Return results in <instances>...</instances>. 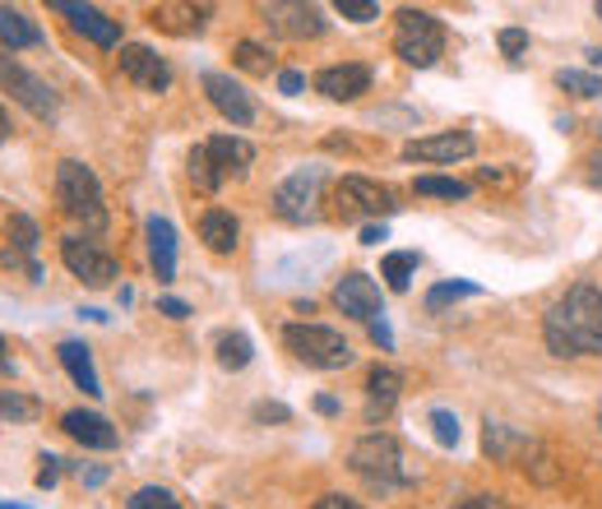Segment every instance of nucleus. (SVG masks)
I'll return each instance as SVG.
<instances>
[{"mask_svg":"<svg viewBox=\"0 0 602 509\" xmlns=\"http://www.w3.org/2000/svg\"><path fill=\"white\" fill-rule=\"evenodd\" d=\"M542 343L552 357H602V287L575 283L566 297H556L542 316Z\"/></svg>","mask_w":602,"mask_h":509,"instance_id":"1","label":"nucleus"},{"mask_svg":"<svg viewBox=\"0 0 602 509\" xmlns=\"http://www.w3.org/2000/svg\"><path fill=\"white\" fill-rule=\"evenodd\" d=\"M347 467L380 496L417 486V473L408 467L403 445H399V436H390V430H366V436H357L353 449H347Z\"/></svg>","mask_w":602,"mask_h":509,"instance_id":"2","label":"nucleus"},{"mask_svg":"<svg viewBox=\"0 0 602 509\" xmlns=\"http://www.w3.org/2000/svg\"><path fill=\"white\" fill-rule=\"evenodd\" d=\"M51 190H56V204H61L66 218L84 223L88 237H103L111 213H107V194H103L98 171H93L88 163H80V158H61V163H56Z\"/></svg>","mask_w":602,"mask_h":509,"instance_id":"3","label":"nucleus"},{"mask_svg":"<svg viewBox=\"0 0 602 509\" xmlns=\"http://www.w3.org/2000/svg\"><path fill=\"white\" fill-rule=\"evenodd\" d=\"M445 43H450V33H445V24H440L432 10L403 5V10L394 14V56H399L403 66L432 70L440 56H445Z\"/></svg>","mask_w":602,"mask_h":509,"instance_id":"4","label":"nucleus"},{"mask_svg":"<svg viewBox=\"0 0 602 509\" xmlns=\"http://www.w3.org/2000/svg\"><path fill=\"white\" fill-rule=\"evenodd\" d=\"M283 347L310 370H347L353 366V343H347L339 329L316 324V320L283 324Z\"/></svg>","mask_w":602,"mask_h":509,"instance_id":"5","label":"nucleus"},{"mask_svg":"<svg viewBox=\"0 0 602 509\" xmlns=\"http://www.w3.org/2000/svg\"><path fill=\"white\" fill-rule=\"evenodd\" d=\"M324 181H329V171H324L320 163L287 171L283 181L274 186V194H269V204H274V218L287 223V227L316 223V218H320V204H324Z\"/></svg>","mask_w":602,"mask_h":509,"instance_id":"6","label":"nucleus"},{"mask_svg":"<svg viewBox=\"0 0 602 509\" xmlns=\"http://www.w3.org/2000/svg\"><path fill=\"white\" fill-rule=\"evenodd\" d=\"M0 88H5L19 107H24L33 121H56L61 116V97H56V88L43 80V74H33L19 56H10V51H0Z\"/></svg>","mask_w":602,"mask_h":509,"instance_id":"7","label":"nucleus"},{"mask_svg":"<svg viewBox=\"0 0 602 509\" xmlns=\"http://www.w3.org/2000/svg\"><path fill=\"white\" fill-rule=\"evenodd\" d=\"M61 264L80 279L84 287H111L121 279V260H116L111 250H103L93 237H61Z\"/></svg>","mask_w":602,"mask_h":509,"instance_id":"8","label":"nucleus"},{"mask_svg":"<svg viewBox=\"0 0 602 509\" xmlns=\"http://www.w3.org/2000/svg\"><path fill=\"white\" fill-rule=\"evenodd\" d=\"M200 88H204V97H209V107L223 116L227 126H237V130H246V126H256V103H250V93L232 80V74H223V70H204L200 74Z\"/></svg>","mask_w":602,"mask_h":509,"instance_id":"9","label":"nucleus"},{"mask_svg":"<svg viewBox=\"0 0 602 509\" xmlns=\"http://www.w3.org/2000/svg\"><path fill=\"white\" fill-rule=\"evenodd\" d=\"M394 209H399L394 190L380 186V181H371V176L347 171L343 181H339V213H343V223L357 218V213H371V218H390Z\"/></svg>","mask_w":602,"mask_h":509,"instance_id":"10","label":"nucleus"},{"mask_svg":"<svg viewBox=\"0 0 602 509\" xmlns=\"http://www.w3.org/2000/svg\"><path fill=\"white\" fill-rule=\"evenodd\" d=\"M477 153V140L469 130H440V134H422V140L403 144V163H432V167H455Z\"/></svg>","mask_w":602,"mask_h":509,"instance_id":"11","label":"nucleus"},{"mask_svg":"<svg viewBox=\"0 0 602 509\" xmlns=\"http://www.w3.org/2000/svg\"><path fill=\"white\" fill-rule=\"evenodd\" d=\"M116 66H121V74L134 84V88H144V93H167L172 88V66H167V56H158L149 43H126L121 51H116Z\"/></svg>","mask_w":602,"mask_h":509,"instance_id":"12","label":"nucleus"},{"mask_svg":"<svg viewBox=\"0 0 602 509\" xmlns=\"http://www.w3.org/2000/svg\"><path fill=\"white\" fill-rule=\"evenodd\" d=\"M334 306L343 310L347 320H362V324H371L385 316V292L380 283L371 279V273H343V279L334 283Z\"/></svg>","mask_w":602,"mask_h":509,"instance_id":"13","label":"nucleus"},{"mask_svg":"<svg viewBox=\"0 0 602 509\" xmlns=\"http://www.w3.org/2000/svg\"><path fill=\"white\" fill-rule=\"evenodd\" d=\"M310 84H316V93L329 97V103H357L362 93H371L376 70L366 61H343V66H324Z\"/></svg>","mask_w":602,"mask_h":509,"instance_id":"14","label":"nucleus"},{"mask_svg":"<svg viewBox=\"0 0 602 509\" xmlns=\"http://www.w3.org/2000/svg\"><path fill=\"white\" fill-rule=\"evenodd\" d=\"M51 10L56 14H66L70 19V28L74 33H84L93 47H103V51H121V19H107L98 5H74V0H51Z\"/></svg>","mask_w":602,"mask_h":509,"instance_id":"15","label":"nucleus"},{"mask_svg":"<svg viewBox=\"0 0 602 509\" xmlns=\"http://www.w3.org/2000/svg\"><path fill=\"white\" fill-rule=\"evenodd\" d=\"M269 28L293 37V43H306V37H320L329 28V19L320 5H302V0H279V5H264Z\"/></svg>","mask_w":602,"mask_h":509,"instance_id":"16","label":"nucleus"},{"mask_svg":"<svg viewBox=\"0 0 602 509\" xmlns=\"http://www.w3.org/2000/svg\"><path fill=\"white\" fill-rule=\"evenodd\" d=\"M61 430L80 449H98V454L121 445V430H116L103 413H88V407H70V413H61Z\"/></svg>","mask_w":602,"mask_h":509,"instance_id":"17","label":"nucleus"},{"mask_svg":"<svg viewBox=\"0 0 602 509\" xmlns=\"http://www.w3.org/2000/svg\"><path fill=\"white\" fill-rule=\"evenodd\" d=\"M399 394H403V376H399L394 366H380L376 362L371 370H366V422L380 426L399 407Z\"/></svg>","mask_w":602,"mask_h":509,"instance_id":"18","label":"nucleus"},{"mask_svg":"<svg viewBox=\"0 0 602 509\" xmlns=\"http://www.w3.org/2000/svg\"><path fill=\"white\" fill-rule=\"evenodd\" d=\"M204 149H209V163H213V171H219L223 181L246 176L250 167H256V144L241 140V134H213V140H204Z\"/></svg>","mask_w":602,"mask_h":509,"instance_id":"19","label":"nucleus"},{"mask_svg":"<svg viewBox=\"0 0 602 509\" xmlns=\"http://www.w3.org/2000/svg\"><path fill=\"white\" fill-rule=\"evenodd\" d=\"M144 241H149L153 279H158V283H172V279H177V227L153 213V218L144 223Z\"/></svg>","mask_w":602,"mask_h":509,"instance_id":"20","label":"nucleus"},{"mask_svg":"<svg viewBox=\"0 0 602 509\" xmlns=\"http://www.w3.org/2000/svg\"><path fill=\"white\" fill-rule=\"evenodd\" d=\"M56 357H61V366H66V376L74 380V389H84L88 399H103V376H98V366H93L88 343L66 339L61 347H56Z\"/></svg>","mask_w":602,"mask_h":509,"instance_id":"21","label":"nucleus"},{"mask_svg":"<svg viewBox=\"0 0 602 509\" xmlns=\"http://www.w3.org/2000/svg\"><path fill=\"white\" fill-rule=\"evenodd\" d=\"M200 241L209 254H232L241 246V218L232 209H204L200 213Z\"/></svg>","mask_w":602,"mask_h":509,"instance_id":"22","label":"nucleus"},{"mask_svg":"<svg viewBox=\"0 0 602 509\" xmlns=\"http://www.w3.org/2000/svg\"><path fill=\"white\" fill-rule=\"evenodd\" d=\"M533 436H523V430L505 426V422H482V449H487L492 463H523V454H529Z\"/></svg>","mask_w":602,"mask_h":509,"instance_id":"23","label":"nucleus"},{"mask_svg":"<svg viewBox=\"0 0 602 509\" xmlns=\"http://www.w3.org/2000/svg\"><path fill=\"white\" fill-rule=\"evenodd\" d=\"M33 47H47V33L33 24L24 10L14 5H0V51H33Z\"/></svg>","mask_w":602,"mask_h":509,"instance_id":"24","label":"nucleus"},{"mask_svg":"<svg viewBox=\"0 0 602 509\" xmlns=\"http://www.w3.org/2000/svg\"><path fill=\"white\" fill-rule=\"evenodd\" d=\"M149 24H158L163 33H177V37L204 33V24H209V5H153Z\"/></svg>","mask_w":602,"mask_h":509,"instance_id":"25","label":"nucleus"},{"mask_svg":"<svg viewBox=\"0 0 602 509\" xmlns=\"http://www.w3.org/2000/svg\"><path fill=\"white\" fill-rule=\"evenodd\" d=\"M5 250L0 254H14V260H24V264H37L33 254H37V246H43V232H37V223L28 218V213H10L5 218Z\"/></svg>","mask_w":602,"mask_h":509,"instance_id":"26","label":"nucleus"},{"mask_svg":"<svg viewBox=\"0 0 602 509\" xmlns=\"http://www.w3.org/2000/svg\"><path fill=\"white\" fill-rule=\"evenodd\" d=\"M232 66L256 74V80H269L279 66H274V51H269L264 43H256V37H241V43H232Z\"/></svg>","mask_w":602,"mask_h":509,"instance_id":"27","label":"nucleus"},{"mask_svg":"<svg viewBox=\"0 0 602 509\" xmlns=\"http://www.w3.org/2000/svg\"><path fill=\"white\" fill-rule=\"evenodd\" d=\"M213 357H219L223 370H232V376H237V370H246L250 362H256V343H250V334H241V329H232V334L219 339Z\"/></svg>","mask_w":602,"mask_h":509,"instance_id":"28","label":"nucleus"},{"mask_svg":"<svg viewBox=\"0 0 602 509\" xmlns=\"http://www.w3.org/2000/svg\"><path fill=\"white\" fill-rule=\"evenodd\" d=\"M417 264H422V254H417V250H390V254L380 260V279H385V287H390V292H408V283H413Z\"/></svg>","mask_w":602,"mask_h":509,"instance_id":"29","label":"nucleus"},{"mask_svg":"<svg viewBox=\"0 0 602 509\" xmlns=\"http://www.w3.org/2000/svg\"><path fill=\"white\" fill-rule=\"evenodd\" d=\"M413 190L422 194V200H473V186L469 181H459V176H417V181H413Z\"/></svg>","mask_w":602,"mask_h":509,"instance_id":"30","label":"nucleus"},{"mask_svg":"<svg viewBox=\"0 0 602 509\" xmlns=\"http://www.w3.org/2000/svg\"><path fill=\"white\" fill-rule=\"evenodd\" d=\"M463 297H482V287L469 283V279H445V283H436L432 292H426L422 306H426V316H440L445 306H455V301H463Z\"/></svg>","mask_w":602,"mask_h":509,"instance_id":"31","label":"nucleus"},{"mask_svg":"<svg viewBox=\"0 0 602 509\" xmlns=\"http://www.w3.org/2000/svg\"><path fill=\"white\" fill-rule=\"evenodd\" d=\"M37 417H43V403H37L33 394H24V389H0V422L28 426Z\"/></svg>","mask_w":602,"mask_h":509,"instance_id":"32","label":"nucleus"},{"mask_svg":"<svg viewBox=\"0 0 602 509\" xmlns=\"http://www.w3.org/2000/svg\"><path fill=\"white\" fill-rule=\"evenodd\" d=\"M186 176H190V186H196L200 194H219V190H223V176L213 171V163H209V149H204V144L190 149V158H186Z\"/></svg>","mask_w":602,"mask_h":509,"instance_id":"33","label":"nucleus"},{"mask_svg":"<svg viewBox=\"0 0 602 509\" xmlns=\"http://www.w3.org/2000/svg\"><path fill=\"white\" fill-rule=\"evenodd\" d=\"M523 473H529L538 486H552V482H560V467H556V459H552V449L542 445V440H533L529 445V454H523Z\"/></svg>","mask_w":602,"mask_h":509,"instance_id":"34","label":"nucleus"},{"mask_svg":"<svg viewBox=\"0 0 602 509\" xmlns=\"http://www.w3.org/2000/svg\"><path fill=\"white\" fill-rule=\"evenodd\" d=\"M556 88L570 97H602V80L593 70H556Z\"/></svg>","mask_w":602,"mask_h":509,"instance_id":"35","label":"nucleus"},{"mask_svg":"<svg viewBox=\"0 0 602 509\" xmlns=\"http://www.w3.org/2000/svg\"><path fill=\"white\" fill-rule=\"evenodd\" d=\"M126 509H186L177 500V492H167V486H140V492H130Z\"/></svg>","mask_w":602,"mask_h":509,"instance_id":"36","label":"nucleus"},{"mask_svg":"<svg viewBox=\"0 0 602 509\" xmlns=\"http://www.w3.org/2000/svg\"><path fill=\"white\" fill-rule=\"evenodd\" d=\"M432 430H436V445H445V449H455L459 445V417L450 413V407H432Z\"/></svg>","mask_w":602,"mask_h":509,"instance_id":"37","label":"nucleus"},{"mask_svg":"<svg viewBox=\"0 0 602 509\" xmlns=\"http://www.w3.org/2000/svg\"><path fill=\"white\" fill-rule=\"evenodd\" d=\"M250 417H256L260 426H287V422H293V407L274 403V399H260L256 407H250Z\"/></svg>","mask_w":602,"mask_h":509,"instance_id":"38","label":"nucleus"},{"mask_svg":"<svg viewBox=\"0 0 602 509\" xmlns=\"http://www.w3.org/2000/svg\"><path fill=\"white\" fill-rule=\"evenodd\" d=\"M334 10H339L343 19H353V24H376V19H380L376 0H334Z\"/></svg>","mask_w":602,"mask_h":509,"instance_id":"39","label":"nucleus"},{"mask_svg":"<svg viewBox=\"0 0 602 509\" xmlns=\"http://www.w3.org/2000/svg\"><path fill=\"white\" fill-rule=\"evenodd\" d=\"M496 47L510 56V61H523V56H529V28H500L496 33Z\"/></svg>","mask_w":602,"mask_h":509,"instance_id":"40","label":"nucleus"},{"mask_svg":"<svg viewBox=\"0 0 602 509\" xmlns=\"http://www.w3.org/2000/svg\"><path fill=\"white\" fill-rule=\"evenodd\" d=\"M37 463H43V467H37V477H33L37 492H51V486L61 482V473H66V459H61V454H43Z\"/></svg>","mask_w":602,"mask_h":509,"instance_id":"41","label":"nucleus"},{"mask_svg":"<svg viewBox=\"0 0 602 509\" xmlns=\"http://www.w3.org/2000/svg\"><path fill=\"white\" fill-rule=\"evenodd\" d=\"M455 509H510V505H505V496H496V492H477V496H463Z\"/></svg>","mask_w":602,"mask_h":509,"instance_id":"42","label":"nucleus"},{"mask_svg":"<svg viewBox=\"0 0 602 509\" xmlns=\"http://www.w3.org/2000/svg\"><path fill=\"white\" fill-rule=\"evenodd\" d=\"M310 509H366L362 500H353V496H343V492H324L316 505H310Z\"/></svg>","mask_w":602,"mask_h":509,"instance_id":"43","label":"nucleus"},{"mask_svg":"<svg viewBox=\"0 0 602 509\" xmlns=\"http://www.w3.org/2000/svg\"><path fill=\"white\" fill-rule=\"evenodd\" d=\"M158 316H167V320H190V301H181V297H158Z\"/></svg>","mask_w":602,"mask_h":509,"instance_id":"44","label":"nucleus"},{"mask_svg":"<svg viewBox=\"0 0 602 509\" xmlns=\"http://www.w3.org/2000/svg\"><path fill=\"white\" fill-rule=\"evenodd\" d=\"M302 88H306V74H302V70H279V93L297 97Z\"/></svg>","mask_w":602,"mask_h":509,"instance_id":"45","label":"nucleus"},{"mask_svg":"<svg viewBox=\"0 0 602 509\" xmlns=\"http://www.w3.org/2000/svg\"><path fill=\"white\" fill-rule=\"evenodd\" d=\"M366 329H371V343H376L380 352H394V334H390V324H385V316H380V320H371Z\"/></svg>","mask_w":602,"mask_h":509,"instance_id":"46","label":"nucleus"},{"mask_svg":"<svg viewBox=\"0 0 602 509\" xmlns=\"http://www.w3.org/2000/svg\"><path fill=\"white\" fill-rule=\"evenodd\" d=\"M380 241H390V227H385V223H366L362 227V246H380Z\"/></svg>","mask_w":602,"mask_h":509,"instance_id":"47","label":"nucleus"},{"mask_svg":"<svg viewBox=\"0 0 602 509\" xmlns=\"http://www.w3.org/2000/svg\"><path fill=\"white\" fill-rule=\"evenodd\" d=\"M316 413H320V417H339V399H334V394H320V399H316Z\"/></svg>","mask_w":602,"mask_h":509,"instance_id":"48","label":"nucleus"},{"mask_svg":"<svg viewBox=\"0 0 602 509\" xmlns=\"http://www.w3.org/2000/svg\"><path fill=\"white\" fill-rule=\"evenodd\" d=\"M14 370V357H10V343H5V334H0V376H10Z\"/></svg>","mask_w":602,"mask_h":509,"instance_id":"49","label":"nucleus"},{"mask_svg":"<svg viewBox=\"0 0 602 509\" xmlns=\"http://www.w3.org/2000/svg\"><path fill=\"white\" fill-rule=\"evenodd\" d=\"M84 477V486H103L107 482V467H88V473H80Z\"/></svg>","mask_w":602,"mask_h":509,"instance_id":"50","label":"nucleus"},{"mask_svg":"<svg viewBox=\"0 0 602 509\" xmlns=\"http://www.w3.org/2000/svg\"><path fill=\"white\" fill-rule=\"evenodd\" d=\"M10 134H14V126H10V111L0 107V144H10Z\"/></svg>","mask_w":602,"mask_h":509,"instance_id":"51","label":"nucleus"},{"mask_svg":"<svg viewBox=\"0 0 602 509\" xmlns=\"http://www.w3.org/2000/svg\"><path fill=\"white\" fill-rule=\"evenodd\" d=\"M589 186H598V190H602V153L589 163Z\"/></svg>","mask_w":602,"mask_h":509,"instance_id":"52","label":"nucleus"},{"mask_svg":"<svg viewBox=\"0 0 602 509\" xmlns=\"http://www.w3.org/2000/svg\"><path fill=\"white\" fill-rule=\"evenodd\" d=\"M593 417H598V430H602V403H598V413H593Z\"/></svg>","mask_w":602,"mask_h":509,"instance_id":"53","label":"nucleus"},{"mask_svg":"<svg viewBox=\"0 0 602 509\" xmlns=\"http://www.w3.org/2000/svg\"><path fill=\"white\" fill-rule=\"evenodd\" d=\"M593 14H598V19H602V0H598V5H593Z\"/></svg>","mask_w":602,"mask_h":509,"instance_id":"54","label":"nucleus"},{"mask_svg":"<svg viewBox=\"0 0 602 509\" xmlns=\"http://www.w3.org/2000/svg\"><path fill=\"white\" fill-rule=\"evenodd\" d=\"M219 509H223V505H219Z\"/></svg>","mask_w":602,"mask_h":509,"instance_id":"55","label":"nucleus"}]
</instances>
